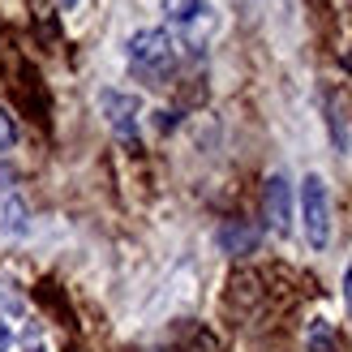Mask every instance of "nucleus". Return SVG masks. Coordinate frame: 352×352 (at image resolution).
<instances>
[{"instance_id": "nucleus-9", "label": "nucleus", "mask_w": 352, "mask_h": 352, "mask_svg": "<svg viewBox=\"0 0 352 352\" xmlns=\"http://www.w3.org/2000/svg\"><path fill=\"white\" fill-rule=\"evenodd\" d=\"M17 142V129H13V120H9V112L0 108V155H5L9 146Z\"/></svg>"}, {"instance_id": "nucleus-8", "label": "nucleus", "mask_w": 352, "mask_h": 352, "mask_svg": "<svg viewBox=\"0 0 352 352\" xmlns=\"http://www.w3.org/2000/svg\"><path fill=\"white\" fill-rule=\"evenodd\" d=\"M309 348L314 352H331V331H327L322 318H314V327H309Z\"/></svg>"}, {"instance_id": "nucleus-12", "label": "nucleus", "mask_w": 352, "mask_h": 352, "mask_svg": "<svg viewBox=\"0 0 352 352\" xmlns=\"http://www.w3.org/2000/svg\"><path fill=\"white\" fill-rule=\"evenodd\" d=\"M60 5H65V9H74V5H78V0H60Z\"/></svg>"}, {"instance_id": "nucleus-1", "label": "nucleus", "mask_w": 352, "mask_h": 352, "mask_svg": "<svg viewBox=\"0 0 352 352\" xmlns=\"http://www.w3.org/2000/svg\"><path fill=\"white\" fill-rule=\"evenodd\" d=\"M176 39L168 30L160 26H146V30H133L129 34V43H125V65H129V74L138 82H146V86H164L172 74H176Z\"/></svg>"}, {"instance_id": "nucleus-7", "label": "nucleus", "mask_w": 352, "mask_h": 352, "mask_svg": "<svg viewBox=\"0 0 352 352\" xmlns=\"http://www.w3.org/2000/svg\"><path fill=\"white\" fill-rule=\"evenodd\" d=\"M26 206L22 198H5V236H26Z\"/></svg>"}, {"instance_id": "nucleus-2", "label": "nucleus", "mask_w": 352, "mask_h": 352, "mask_svg": "<svg viewBox=\"0 0 352 352\" xmlns=\"http://www.w3.org/2000/svg\"><path fill=\"white\" fill-rule=\"evenodd\" d=\"M296 206H301V228L309 250H327L331 245V189L318 172H305L301 189H296Z\"/></svg>"}, {"instance_id": "nucleus-4", "label": "nucleus", "mask_w": 352, "mask_h": 352, "mask_svg": "<svg viewBox=\"0 0 352 352\" xmlns=\"http://www.w3.org/2000/svg\"><path fill=\"white\" fill-rule=\"evenodd\" d=\"M262 206H267V223L275 236H288L292 232V185L284 172H275L267 181V193H262Z\"/></svg>"}, {"instance_id": "nucleus-6", "label": "nucleus", "mask_w": 352, "mask_h": 352, "mask_svg": "<svg viewBox=\"0 0 352 352\" xmlns=\"http://www.w3.org/2000/svg\"><path fill=\"white\" fill-rule=\"evenodd\" d=\"M254 241H258V236L250 232V228H241V223H223V228H219V245H223L228 254H250Z\"/></svg>"}, {"instance_id": "nucleus-5", "label": "nucleus", "mask_w": 352, "mask_h": 352, "mask_svg": "<svg viewBox=\"0 0 352 352\" xmlns=\"http://www.w3.org/2000/svg\"><path fill=\"white\" fill-rule=\"evenodd\" d=\"M210 9L206 0H164V17H168V26L176 30H185V34H198L202 26H210Z\"/></svg>"}, {"instance_id": "nucleus-3", "label": "nucleus", "mask_w": 352, "mask_h": 352, "mask_svg": "<svg viewBox=\"0 0 352 352\" xmlns=\"http://www.w3.org/2000/svg\"><path fill=\"white\" fill-rule=\"evenodd\" d=\"M99 112H103V120H108V129H112L116 138L133 142V133H138V112H142L138 95L108 86V91H99Z\"/></svg>"}, {"instance_id": "nucleus-10", "label": "nucleus", "mask_w": 352, "mask_h": 352, "mask_svg": "<svg viewBox=\"0 0 352 352\" xmlns=\"http://www.w3.org/2000/svg\"><path fill=\"white\" fill-rule=\"evenodd\" d=\"M344 305H348V322H352V262L344 271Z\"/></svg>"}, {"instance_id": "nucleus-11", "label": "nucleus", "mask_w": 352, "mask_h": 352, "mask_svg": "<svg viewBox=\"0 0 352 352\" xmlns=\"http://www.w3.org/2000/svg\"><path fill=\"white\" fill-rule=\"evenodd\" d=\"M13 348V331H9V322L0 318V352H9Z\"/></svg>"}]
</instances>
